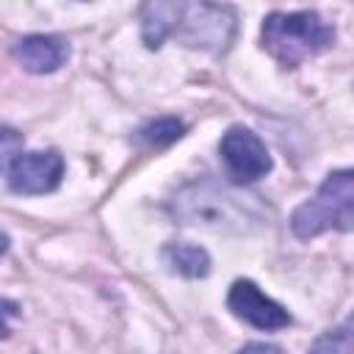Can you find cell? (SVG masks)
Wrapping results in <instances>:
<instances>
[{"label":"cell","instance_id":"6da1fadb","mask_svg":"<svg viewBox=\"0 0 354 354\" xmlns=\"http://www.w3.org/2000/svg\"><path fill=\"white\" fill-rule=\"evenodd\" d=\"M141 39L158 50L169 36H177L194 50L227 53L235 36V11L213 3H144L138 8Z\"/></svg>","mask_w":354,"mask_h":354},{"label":"cell","instance_id":"7a4b0ae2","mask_svg":"<svg viewBox=\"0 0 354 354\" xmlns=\"http://www.w3.org/2000/svg\"><path fill=\"white\" fill-rule=\"evenodd\" d=\"M335 44V28L315 11H274L263 19V47L285 69L329 50Z\"/></svg>","mask_w":354,"mask_h":354},{"label":"cell","instance_id":"3957f363","mask_svg":"<svg viewBox=\"0 0 354 354\" xmlns=\"http://www.w3.org/2000/svg\"><path fill=\"white\" fill-rule=\"evenodd\" d=\"M354 224V174L348 169L332 171L318 194L296 207L290 227L296 238H315L326 230L348 232Z\"/></svg>","mask_w":354,"mask_h":354},{"label":"cell","instance_id":"277c9868","mask_svg":"<svg viewBox=\"0 0 354 354\" xmlns=\"http://www.w3.org/2000/svg\"><path fill=\"white\" fill-rule=\"evenodd\" d=\"M218 152L235 183H254L271 171V155L249 127H230L221 136Z\"/></svg>","mask_w":354,"mask_h":354},{"label":"cell","instance_id":"5b68a950","mask_svg":"<svg viewBox=\"0 0 354 354\" xmlns=\"http://www.w3.org/2000/svg\"><path fill=\"white\" fill-rule=\"evenodd\" d=\"M227 307L235 318H241L243 324H249L254 329H268L271 332V329H285L290 324V313L279 301L268 299L249 279L232 282L230 296H227Z\"/></svg>","mask_w":354,"mask_h":354},{"label":"cell","instance_id":"8992f818","mask_svg":"<svg viewBox=\"0 0 354 354\" xmlns=\"http://www.w3.org/2000/svg\"><path fill=\"white\" fill-rule=\"evenodd\" d=\"M64 177V158L55 149L22 152L8 169V185L14 194H47L58 188Z\"/></svg>","mask_w":354,"mask_h":354},{"label":"cell","instance_id":"52a82bcc","mask_svg":"<svg viewBox=\"0 0 354 354\" xmlns=\"http://www.w3.org/2000/svg\"><path fill=\"white\" fill-rule=\"evenodd\" d=\"M14 55L22 64V69H28L33 75H47V72H55L58 66H64V61L69 58V44L61 36L33 33V36H25L17 41Z\"/></svg>","mask_w":354,"mask_h":354},{"label":"cell","instance_id":"ba28073f","mask_svg":"<svg viewBox=\"0 0 354 354\" xmlns=\"http://www.w3.org/2000/svg\"><path fill=\"white\" fill-rule=\"evenodd\" d=\"M163 257L174 274L188 277V279L207 277V271H210V254L194 243H169L163 249Z\"/></svg>","mask_w":354,"mask_h":354},{"label":"cell","instance_id":"9c48e42d","mask_svg":"<svg viewBox=\"0 0 354 354\" xmlns=\"http://www.w3.org/2000/svg\"><path fill=\"white\" fill-rule=\"evenodd\" d=\"M183 122H177V119H158V122H149V124H144L141 130H138V144H144V147H166V144H171V141H177L180 136H183Z\"/></svg>","mask_w":354,"mask_h":354},{"label":"cell","instance_id":"30bf717a","mask_svg":"<svg viewBox=\"0 0 354 354\" xmlns=\"http://www.w3.org/2000/svg\"><path fill=\"white\" fill-rule=\"evenodd\" d=\"M351 351H354V337H351V329L348 326L324 332L310 346V354H351Z\"/></svg>","mask_w":354,"mask_h":354},{"label":"cell","instance_id":"8fae6325","mask_svg":"<svg viewBox=\"0 0 354 354\" xmlns=\"http://www.w3.org/2000/svg\"><path fill=\"white\" fill-rule=\"evenodd\" d=\"M22 155V133L14 127H0V174Z\"/></svg>","mask_w":354,"mask_h":354},{"label":"cell","instance_id":"7c38bea8","mask_svg":"<svg viewBox=\"0 0 354 354\" xmlns=\"http://www.w3.org/2000/svg\"><path fill=\"white\" fill-rule=\"evenodd\" d=\"M19 315V304L11 299H0V337H8L11 321Z\"/></svg>","mask_w":354,"mask_h":354},{"label":"cell","instance_id":"4fadbf2b","mask_svg":"<svg viewBox=\"0 0 354 354\" xmlns=\"http://www.w3.org/2000/svg\"><path fill=\"white\" fill-rule=\"evenodd\" d=\"M238 354H282V351L277 346H271V343H249Z\"/></svg>","mask_w":354,"mask_h":354},{"label":"cell","instance_id":"5bb4252c","mask_svg":"<svg viewBox=\"0 0 354 354\" xmlns=\"http://www.w3.org/2000/svg\"><path fill=\"white\" fill-rule=\"evenodd\" d=\"M8 252V235L0 230V254H6Z\"/></svg>","mask_w":354,"mask_h":354}]
</instances>
